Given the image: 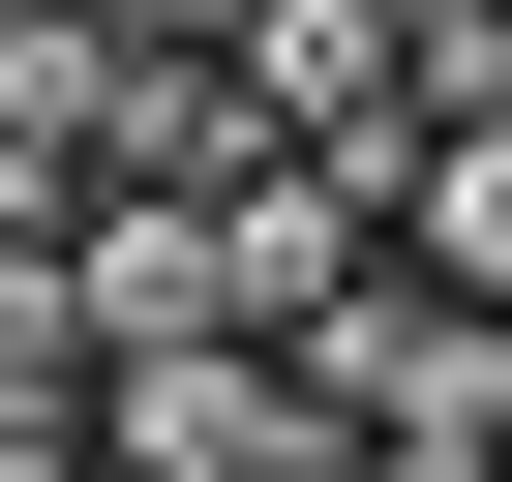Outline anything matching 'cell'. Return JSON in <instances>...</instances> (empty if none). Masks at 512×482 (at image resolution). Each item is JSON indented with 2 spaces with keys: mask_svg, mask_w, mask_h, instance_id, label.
<instances>
[{
  "mask_svg": "<svg viewBox=\"0 0 512 482\" xmlns=\"http://www.w3.org/2000/svg\"><path fill=\"white\" fill-rule=\"evenodd\" d=\"M31 31H91V0H0V61H31Z\"/></svg>",
  "mask_w": 512,
  "mask_h": 482,
  "instance_id": "obj_1",
  "label": "cell"
}]
</instances>
